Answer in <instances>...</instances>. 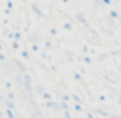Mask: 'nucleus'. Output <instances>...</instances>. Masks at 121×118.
Masks as SVG:
<instances>
[{
	"instance_id": "nucleus-5",
	"label": "nucleus",
	"mask_w": 121,
	"mask_h": 118,
	"mask_svg": "<svg viewBox=\"0 0 121 118\" xmlns=\"http://www.w3.org/2000/svg\"><path fill=\"white\" fill-rule=\"evenodd\" d=\"M106 57H108V53H101L98 58H99V62H104V58H106Z\"/></svg>"
},
{
	"instance_id": "nucleus-2",
	"label": "nucleus",
	"mask_w": 121,
	"mask_h": 118,
	"mask_svg": "<svg viewBox=\"0 0 121 118\" xmlns=\"http://www.w3.org/2000/svg\"><path fill=\"white\" fill-rule=\"evenodd\" d=\"M20 55H22L23 58H27V60H30V55H28V52H27V50H22V52H20Z\"/></svg>"
},
{
	"instance_id": "nucleus-1",
	"label": "nucleus",
	"mask_w": 121,
	"mask_h": 118,
	"mask_svg": "<svg viewBox=\"0 0 121 118\" xmlns=\"http://www.w3.org/2000/svg\"><path fill=\"white\" fill-rule=\"evenodd\" d=\"M95 111H96V115H99V116H103V118H108V116H109V115H108L103 108H96Z\"/></svg>"
},
{
	"instance_id": "nucleus-6",
	"label": "nucleus",
	"mask_w": 121,
	"mask_h": 118,
	"mask_svg": "<svg viewBox=\"0 0 121 118\" xmlns=\"http://www.w3.org/2000/svg\"><path fill=\"white\" fill-rule=\"evenodd\" d=\"M118 101H119V105H121V96H119V98H118Z\"/></svg>"
},
{
	"instance_id": "nucleus-4",
	"label": "nucleus",
	"mask_w": 121,
	"mask_h": 118,
	"mask_svg": "<svg viewBox=\"0 0 121 118\" xmlns=\"http://www.w3.org/2000/svg\"><path fill=\"white\" fill-rule=\"evenodd\" d=\"M81 62H85L86 65H90V63H91V58H90V57L86 55V57H83V58H81Z\"/></svg>"
},
{
	"instance_id": "nucleus-3",
	"label": "nucleus",
	"mask_w": 121,
	"mask_h": 118,
	"mask_svg": "<svg viewBox=\"0 0 121 118\" xmlns=\"http://www.w3.org/2000/svg\"><path fill=\"white\" fill-rule=\"evenodd\" d=\"M12 48H13V50H20V45H18V42H17V40H13V43H12Z\"/></svg>"
}]
</instances>
